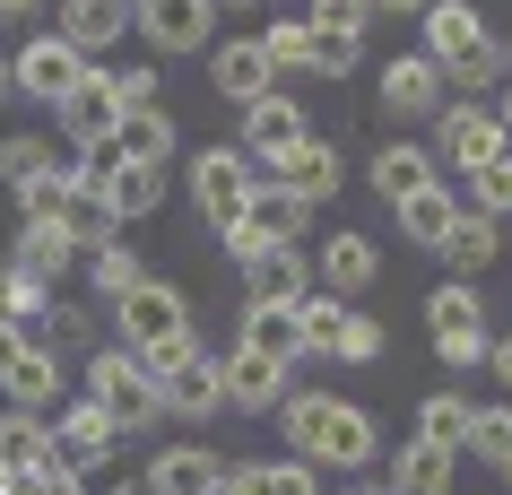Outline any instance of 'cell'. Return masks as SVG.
<instances>
[{
  "label": "cell",
  "instance_id": "obj_1",
  "mask_svg": "<svg viewBox=\"0 0 512 495\" xmlns=\"http://www.w3.org/2000/svg\"><path fill=\"white\" fill-rule=\"evenodd\" d=\"M79 383H87V400H96L122 435H139V426H157V417H165L157 383L139 374V357L122 348V339H113V348H87V374H79Z\"/></svg>",
  "mask_w": 512,
  "mask_h": 495
},
{
  "label": "cell",
  "instance_id": "obj_2",
  "mask_svg": "<svg viewBox=\"0 0 512 495\" xmlns=\"http://www.w3.org/2000/svg\"><path fill=\"white\" fill-rule=\"evenodd\" d=\"M70 183H96L113 209V226H139V218H157L165 209V165L148 157H122V148H96V157L70 165Z\"/></svg>",
  "mask_w": 512,
  "mask_h": 495
},
{
  "label": "cell",
  "instance_id": "obj_3",
  "mask_svg": "<svg viewBox=\"0 0 512 495\" xmlns=\"http://www.w3.org/2000/svg\"><path fill=\"white\" fill-rule=\"evenodd\" d=\"M426 339H434L443 365H486V304H478L469 278H443L426 296Z\"/></svg>",
  "mask_w": 512,
  "mask_h": 495
},
{
  "label": "cell",
  "instance_id": "obj_4",
  "mask_svg": "<svg viewBox=\"0 0 512 495\" xmlns=\"http://www.w3.org/2000/svg\"><path fill=\"white\" fill-rule=\"evenodd\" d=\"M113 330H122V348H157V339H183L191 330V296L174 278H139L131 296H113Z\"/></svg>",
  "mask_w": 512,
  "mask_h": 495
},
{
  "label": "cell",
  "instance_id": "obj_5",
  "mask_svg": "<svg viewBox=\"0 0 512 495\" xmlns=\"http://www.w3.org/2000/svg\"><path fill=\"white\" fill-rule=\"evenodd\" d=\"M252 174H261V165L243 157V148H200V157H191V200H200V218H209L217 235L243 218V192H252Z\"/></svg>",
  "mask_w": 512,
  "mask_h": 495
},
{
  "label": "cell",
  "instance_id": "obj_6",
  "mask_svg": "<svg viewBox=\"0 0 512 495\" xmlns=\"http://www.w3.org/2000/svg\"><path fill=\"white\" fill-rule=\"evenodd\" d=\"M304 461H313V469H374V461H382V426L365 417V400H348V391H339Z\"/></svg>",
  "mask_w": 512,
  "mask_h": 495
},
{
  "label": "cell",
  "instance_id": "obj_7",
  "mask_svg": "<svg viewBox=\"0 0 512 495\" xmlns=\"http://www.w3.org/2000/svg\"><path fill=\"white\" fill-rule=\"evenodd\" d=\"M87 70H96V61L70 53L61 35H27V53L9 61V87H18V96H35V105H61V96H70Z\"/></svg>",
  "mask_w": 512,
  "mask_h": 495
},
{
  "label": "cell",
  "instance_id": "obj_8",
  "mask_svg": "<svg viewBox=\"0 0 512 495\" xmlns=\"http://www.w3.org/2000/svg\"><path fill=\"white\" fill-rule=\"evenodd\" d=\"M157 400H165L174 417H191V426H209V417L226 409V383H217V348H200V339H191L183 357L157 374Z\"/></svg>",
  "mask_w": 512,
  "mask_h": 495
},
{
  "label": "cell",
  "instance_id": "obj_9",
  "mask_svg": "<svg viewBox=\"0 0 512 495\" xmlns=\"http://www.w3.org/2000/svg\"><path fill=\"white\" fill-rule=\"evenodd\" d=\"M131 27L157 44V53H209L217 44V0H139Z\"/></svg>",
  "mask_w": 512,
  "mask_h": 495
},
{
  "label": "cell",
  "instance_id": "obj_10",
  "mask_svg": "<svg viewBox=\"0 0 512 495\" xmlns=\"http://www.w3.org/2000/svg\"><path fill=\"white\" fill-rule=\"evenodd\" d=\"M512 157L504 122H495V105H469V96H452L443 105V165H460V174H478V165Z\"/></svg>",
  "mask_w": 512,
  "mask_h": 495
},
{
  "label": "cell",
  "instance_id": "obj_11",
  "mask_svg": "<svg viewBox=\"0 0 512 495\" xmlns=\"http://www.w3.org/2000/svg\"><path fill=\"white\" fill-rule=\"evenodd\" d=\"M217 478H226V461L209 443H157L139 461V495H217Z\"/></svg>",
  "mask_w": 512,
  "mask_h": 495
},
{
  "label": "cell",
  "instance_id": "obj_12",
  "mask_svg": "<svg viewBox=\"0 0 512 495\" xmlns=\"http://www.w3.org/2000/svg\"><path fill=\"white\" fill-rule=\"evenodd\" d=\"M261 174H270V183H287L304 209H322V200H339V183H348V157H339V148L313 131V139H296L278 165H261Z\"/></svg>",
  "mask_w": 512,
  "mask_h": 495
},
{
  "label": "cell",
  "instance_id": "obj_13",
  "mask_svg": "<svg viewBox=\"0 0 512 495\" xmlns=\"http://www.w3.org/2000/svg\"><path fill=\"white\" fill-rule=\"evenodd\" d=\"M296 139H313V122H304V105L287 96V87H270V96L243 105V157H252V165H278Z\"/></svg>",
  "mask_w": 512,
  "mask_h": 495
},
{
  "label": "cell",
  "instance_id": "obj_14",
  "mask_svg": "<svg viewBox=\"0 0 512 495\" xmlns=\"http://www.w3.org/2000/svg\"><path fill=\"white\" fill-rule=\"evenodd\" d=\"M217 383H226V409L235 417H270L278 400H287V365L235 339V357H217Z\"/></svg>",
  "mask_w": 512,
  "mask_h": 495
},
{
  "label": "cell",
  "instance_id": "obj_15",
  "mask_svg": "<svg viewBox=\"0 0 512 495\" xmlns=\"http://www.w3.org/2000/svg\"><path fill=\"white\" fill-rule=\"evenodd\" d=\"M53 113H61V139H70L79 157L113 148V131H122V113H113V79H105V70H87V79L70 87V96H61Z\"/></svg>",
  "mask_w": 512,
  "mask_h": 495
},
{
  "label": "cell",
  "instance_id": "obj_16",
  "mask_svg": "<svg viewBox=\"0 0 512 495\" xmlns=\"http://www.w3.org/2000/svg\"><path fill=\"white\" fill-rule=\"evenodd\" d=\"M0 400L27 409V417H44V400H61V357L44 339H9V357H0Z\"/></svg>",
  "mask_w": 512,
  "mask_h": 495
},
{
  "label": "cell",
  "instance_id": "obj_17",
  "mask_svg": "<svg viewBox=\"0 0 512 495\" xmlns=\"http://www.w3.org/2000/svg\"><path fill=\"white\" fill-rule=\"evenodd\" d=\"M209 87L226 96V105H252V96H270L278 87V70H270V53H261V35H235V44H209Z\"/></svg>",
  "mask_w": 512,
  "mask_h": 495
},
{
  "label": "cell",
  "instance_id": "obj_18",
  "mask_svg": "<svg viewBox=\"0 0 512 495\" xmlns=\"http://www.w3.org/2000/svg\"><path fill=\"white\" fill-rule=\"evenodd\" d=\"M304 218H313V209H304L287 183L252 174V192H243V218H235V226L252 235V244H304Z\"/></svg>",
  "mask_w": 512,
  "mask_h": 495
},
{
  "label": "cell",
  "instance_id": "obj_19",
  "mask_svg": "<svg viewBox=\"0 0 512 495\" xmlns=\"http://www.w3.org/2000/svg\"><path fill=\"white\" fill-rule=\"evenodd\" d=\"M313 270H322V296H365V287H374L382 278V252H374V235H356V226H339V235H330L322 252H313Z\"/></svg>",
  "mask_w": 512,
  "mask_h": 495
},
{
  "label": "cell",
  "instance_id": "obj_20",
  "mask_svg": "<svg viewBox=\"0 0 512 495\" xmlns=\"http://www.w3.org/2000/svg\"><path fill=\"white\" fill-rule=\"evenodd\" d=\"M243 296L252 304H304L313 296V261H304V244H270L243 261Z\"/></svg>",
  "mask_w": 512,
  "mask_h": 495
},
{
  "label": "cell",
  "instance_id": "obj_21",
  "mask_svg": "<svg viewBox=\"0 0 512 495\" xmlns=\"http://www.w3.org/2000/svg\"><path fill=\"white\" fill-rule=\"evenodd\" d=\"M382 113H400V122H434L443 113V70L426 53H400L382 70Z\"/></svg>",
  "mask_w": 512,
  "mask_h": 495
},
{
  "label": "cell",
  "instance_id": "obj_22",
  "mask_svg": "<svg viewBox=\"0 0 512 495\" xmlns=\"http://www.w3.org/2000/svg\"><path fill=\"white\" fill-rule=\"evenodd\" d=\"M417 27H426V44H417V53H426L434 70H443V61H460V53H478V44H486V18L469 9V0H426V9H417Z\"/></svg>",
  "mask_w": 512,
  "mask_h": 495
},
{
  "label": "cell",
  "instance_id": "obj_23",
  "mask_svg": "<svg viewBox=\"0 0 512 495\" xmlns=\"http://www.w3.org/2000/svg\"><path fill=\"white\" fill-rule=\"evenodd\" d=\"M53 443H61L70 469H87V461H113V452H122V426H113L96 400H70V409L53 417Z\"/></svg>",
  "mask_w": 512,
  "mask_h": 495
},
{
  "label": "cell",
  "instance_id": "obj_24",
  "mask_svg": "<svg viewBox=\"0 0 512 495\" xmlns=\"http://www.w3.org/2000/svg\"><path fill=\"white\" fill-rule=\"evenodd\" d=\"M61 44H70V53H105V44H122V35H131V0H61Z\"/></svg>",
  "mask_w": 512,
  "mask_h": 495
},
{
  "label": "cell",
  "instance_id": "obj_25",
  "mask_svg": "<svg viewBox=\"0 0 512 495\" xmlns=\"http://www.w3.org/2000/svg\"><path fill=\"white\" fill-rule=\"evenodd\" d=\"M443 261H452L460 278H478V270H495L504 261V218H478V209H452V226H443Z\"/></svg>",
  "mask_w": 512,
  "mask_h": 495
},
{
  "label": "cell",
  "instance_id": "obj_26",
  "mask_svg": "<svg viewBox=\"0 0 512 495\" xmlns=\"http://www.w3.org/2000/svg\"><path fill=\"white\" fill-rule=\"evenodd\" d=\"M0 469H9V478H27V469H70V461H61V443H53L44 417L0 409Z\"/></svg>",
  "mask_w": 512,
  "mask_h": 495
},
{
  "label": "cell",
  "instance_id": "obj_27",
  "mask_svg": "<svg viewBox=\"0 0 512 495\" xmlns=\"http://www.w3.org/2000/svg\"><path fill=\"white\" fill-rule=\"evenodd\" d=\"M365 174H374V192L391 200V209H400L408 192H434V183H443V174H434V148H417V139H400V148H374V165H365Z\"/></svg>",
  "mask_w": 512,
  "mask_h": 495
},
{
  "label": "cell",
  "instance_id": "obj_28",
  "mask_svg": "<svg viewBox=\"0 0 512 495\" xmlns=\"http://www.w3.org/2000/svg\"><path fill=\"white\" fill-rule=\"evenodd\" d=\"M9 270H27V278H44V287H53V278L79 270V244H70L53 218H35V226H18V244H9Z\"/></svg>",
  "mask_w": 512,
  "mask_h": 495
},
{
  "label": "cell",
  "instance_id": "obj_29",
  "mask_svg": "<svg viewBox=\"0 0 512 495\" xmlns=\"http://www.w3.org/2000/svg\"><path fill=\"white\" fill-rule=\"evenodd\" d=\"M452 461L460 452H443V443H400L391 469H382V487L391 495H452Z\"/></svg>",
  "mask_w": 512,
  "mask_h": 495
},
{
  "label": "cell",
  "instance_id": "obj_30",
  "mask_svg": "<svg viewBox=\"0 0 512 495\" xmlns=\"http://www.w3.org/2000/svg\"><path fill=\"white\" fill-rule=\"evenodd\" d=\"M79 270H87V287H96V296L113 304V296H131L139 278H148V252H139L131 235H105L96 252H79Z\"/></svg>",
  "mask_w": 512,
  "mask_h": 495
},
{
  "label": "cell",
  "instance_id": "obj_31",
  "mask_svg": "<svg viewBox=\"0 0 512 495\" xmlns=\"http://www.w3.org/2000/svg\"><path fill=\"white\" fill-rule=\"evenodd\" d=\"M469 417H478V400H469V391H426V400H417V443L460 452V443H469Z\"/></svg>",
  "mask_w": 512,
  "mask_h": 495
},
{
  "label": "cell",
  "instance_id": "obj_32",
  "mask_svg": "<svg viewBox=\"0 0 512 495\" xmlns=\"http://www.w3.org/2000/svg\"><path fill=\"white\" fill-rule=\"evenodd\" d=\"M243 348H261V357L296 365L304 357V330H296V304H252L243 313Z\"/></svg>",
  "mask_w": 512,
  "mask_h": 495
},
{
  "label": "cell",
  "instance_id": "obj_33",
  "mask_svg": "<svg viewBox=\"0 0 512 495\" xmlns=\"http://www.w3.org/2000/svg\"><path fill=\"white\" fill-rule=\"evenodd\" d=\"M44 313H53V287L0 261V330H18V339H35V322H44Z\"/></svg>",
  "mask_w": 512,
  "mask_h": 495
},
{
  "label": "cell",
  "instance_id": "obj_34",
  "mask_svg": "<svg viewBox=\"0 0 512 495\" xmlns=\"http://www.w3.org/2000/svg\"><path fill=\"white\" fill-rule=\"evenodd\" d=\"M504 79H512V70H504V44H495V35H486L478 53L443 61V87H452V96H469V105H486V96H495Z\"/></svg>",
  "mask_w": 512,
  "mask_h": 495
},
{
  "label": "cell",
  "instance_id": "obj_35",
  "mask_svg": "<svg viewBox=\"0 0 512 495\" xmlns=\"http://www.w3.org/2000/svg\"><path fill=\"white\" fill-rule=\"evenodd\" d=\"M53 226H61V235H70V244H79V252H96V244H105V235H122L96 183H70V200H61V218H53Z\"/></svg>",
  "mask_w": 512,
  "mask_h": 495
},
{
  "label": "cell",
  "instance_id": "obj_36",
  "mask_svg": "<svg viewBox=\"0 0 512 495\" xmlns=\"http://www.w3.org/2000/svg\"><path fill=\"white\" fill-rule=\"evenodd\" d=\"M330 400H339V391H287V400H278V435H287V452H313V435H322V417H330Z\"/></svg>",
  "mask_w": 512,
  "mask_h": 495
},
{
  "label": "cell",
  "instance_id": "obj_37",
  "mask_svg": "<svg viewBox=\"0 0 512 495\" xmlns=\"http://www.w3.org/2000/svg\"><path fill=\"white\" fill-rule=\"evenodd\" d=\"M9 200H18V226H35V218H61V200H70V165H44V174H27V183H9Z\"/></svg>",
  "mask_w": 512,
  "mask_h": 495
},
{
  "label": "cell",
  "instance_id": "obj_38",
  "mask_svg": "<svg viewBox=\"0 0 512 495\" xmlns=\"http://www.w3.org/2000/svg\"><path fill=\"white\" fill-rule=\"evenodd\" d=\"M443 226H452V192H443V183H434V192H408V200H400V235H408L417 252L443 244Z\"/></svg>",
  "mask_w": 512,
  "mask_h": 495
},
{
  "label": "cell",
  "instance_id": "obj_39",
  "mask_svg": "<svg viewBox=\"0 0 512 495\" xmlns=\"http://www.w3.org/2000/svg\"><path fill=\"white\" fill-rule=\"evenodd\" d=\"M460 452H478L486 469L512 461V400H478V417H469V443Z\"/></svg>",
  "mask_w": 512,
  "mask_h": 495
},
{
  "label": "cell",
  "instance_id": "obj_40",
  "mask_svg": "<svg viewBox=\"0 0 512 495\" xmlns=\"http://www.w3.org/2000/svg\"><path fill=\"white\" fill-rule=\"evenodd\" d=\"M113 79V113L122 122H139V113H165V79L148 70V61H131V70H105Z\"/></svg>",
  "mask_w": 512,
  "mask_h": 495
},
{
  "label": "cell",
  "instance_id": "obj_41",
  "mask_svg": "<svg viewBox=\"0 0 512 495\" xmlns=\"http://www.w3.org/2000/svg\"><path fill=\"white\" fill-rule=\"evenodd\" d=\"M452 209H478V218H512V157L478 165V174H469V192H460Z\"/></svg>",
  "mask_w": 512,
  "mask_h": 495
},
{
  "label": "cell",
  "instance_id": "obj_42",
  "mask_svg": "<svg viewBox=\"0 0 512 495\" xmlns=\"http://www.w3.org/2000/svg\"><path fill=\"white\" fill-rule=\"evenodd\" d=\"M356 53H365V35H304V70L313 79H356Z\"/></svg>",
  "mask_w": 512,
  "mask_h": 495
},
{
  "label": "cell",
  "instance_id": "obj_43",
  "mask_svg": "<svg viewBox=\"0 0 512 495\" xmlns=\"http://www.w3.org/2000/svg\"><path fill=\"white\" fill-rule=\"evenodd\" d=\"M35 339H44V348H96V313H87V304H61L53 296V313H44V322H35Z\"/></svg>",
  "mask_w": 512,
  "mask_h": 495
},
{
  "label": "cell",
  "instance_id": "obj_44",
  "mask_svg": "<svg viewBox=\"0 0 512 495\" xmlns=\"http://www.w3.org/2000/svg\"><path fill=\"white\" fill-rule=\"evenodd\" d=\"M330 357H339V365H374V357H382V322L348 304V313H339V330H330Z\"/></svg>",
  "mask_w": 512,
  "mask_h": 495
},
{
  "label": "cell",
  "instance_id": "obj_45",
  "mask_svg": "<svg viewBox=\"0 0 512 495\" xmlns=\"http://www.w3.org/2000/svg\"><path fill=\"white\" fill-rule=\"evenodd\" d=\"M113 148H122V157L165 165V157H174V122H165V113H139V122H122V131H113Z\"/></svg>",
  "mask_w": 512,
  "mask_h": 495
},
{
  "label": "cell",
  "instance_id": "obj_46",
  "mask_svg": "<svg viewBox=\"0 0 512 495\" xmlns=\"http://www.w3.org/2000/svg\"><path fill=\"white\" fill-rule=\"evenodd\" d=\"M339 313H348V304H339V296H304V304H296L304 357H330V330H339Z\"/></svg>",
  "mask_w": 512,
  "mask_h": 495
},
{
  "label": "cell",
  "instance_id": "obj_47",
  "mask_svg": "<svg viewBox=\"0 0 512 495\" xmlns=\"http://www.w3.org/2000/svg\"><path fill=\"white\" fill-rule=\"evenodd\" d=\"M70 487H79V495H131V487H139V469L122 461V452H113V461H87V469H70Z\"/></svg>",
  "mask_w": 512,
  "mask_h": 495
},
{
  "label": "cell",
  "instance_id": "obj_48",
  "mask_svg": "<svg viewBox=\"0 0 512 495\" xmlns=\"http://www.w3.org/2000/svg\"><path fill=\"white\" fill-rule=\"evenodd\" d=\"M261 495H322V469L296 461V452L287 461H261Z\"/></svg>",
  "mask_w": 512,
  "mask_h": 495
},
{
  "label": "cell",
  "instance_id": "obj_49",
  "mask_svg": "<svg viewBox=\"0 0 512 495\" xmlns=\"http://www.w3.org/2000/svg\"><path fill=\"white\" fill-rule=\"evenodd\" d=\"M44 165H53V139L18 131L9 148H0V183H27V174H44Z\"/></svg>",
  "mask_w": 512,
  "mask_h": 495
},
{
  "label": "cell",
  "instance_id": "obj_50",
  "mask_svg": "<svg viewBox=\"0 0 512 495\" xmlns=\"http://www.w3.org/2000/svg\"><path fill=\"white\" fill-rule=\"evenodd\" d=\"M365 0H304V27H322V35H365Z\"/></svg>",
  "mask_w": 512,
  "mask_h": 495
},
{
  "label": "cell",
  "instance_id": "obj_51",
  "mask_svg": "<svg viewBox=\"0 0 512 495\" xmlns=\"http://www.w3.org/2000/svg\"><path fill=\"white\" fill-rule=\"evenodd\" d=\"M304 35H313L304 18H278V27L261 35V53H270V70H304Z\"/></svg>",
  "mask_w": 512,
  "mask_h": 495
},
{
  "label": "cell",
  "instance_id": "obj_52",
  "mask_svg": "<svg viewBox=\"0 0 512 495\" xmlns=\"http://www.w3.org/2000/svg\"><path fill=\"white\" fill-rule=\"evenodd\" d=\"M9 495H79V487H70V469H27Z\"/></svg>",
  "mask_w": 512,
  "mask_h": 495
},
{
  "label": "cell",
  "instance_id": "obj_53",
  "mask_svg": "<svg viewBox=\"0 0 512 495\" xmlns=\"http://www.w3.org/2000/svg\"><path fill=\"white\" fill-rule=\"evenodd\" d=\"M217 495H261V461H226V478H217Z\"/></svg>",
  "mask_w": 512,
  "mask_h": 495
},
{
  "label": "cell",
  "instance_id": "obj_54",
  "mask_svg": "<svg viewBox=\"0 0 512 495\" xmlns=\"http://www.w3.org/2000/svg\"><path fill=\"white\" fill-rule=\"evenodd\" d=\"M486 365H495V391L512 400V339H486Z\"/></svg>",
  "mask_w": 512,
  "mask_h": 495
},
{
  "label": "cell",
  "instance_id": "obj_55",
  "mask_svg": "<svg viewBox=\"0 0 512 495\" xmlns=\"http://www.w3.org/2000/svg\"><path fill=\"white\" fill-rule=\"evenodd\" d=\"M365 9H374V18H417L426 0H365Z\"/></svg>",
  "mask_w": 512,
  "mask_h": 495
},
{
  "label": "cell",
  "instance_id": "obj_56",
  "mask_svg": "<svg viewBox=\"0 0 512 495\" xmlns=\"http://www.w3.org/2000/svg\"><path fill=\"white\" fill-rule=\"evenodd\" d=\"M495 122H504V139H512V79H504V105H495Z\"/></svg>",
  "mask_w": 512,
  "mask_h": 495
},
{
  "label": "cell",
  "instance_id": "obj_57",
  "mask_svg": "<svg viewBox=\"0 0 512 495\" xmlns=\"http://www.w3.org/2000/svg\"><path fill=\"white\" fill-rule=\"evenodd\" d=\"M0 18H35V0H0Z\"/></svg>",
  "mask_w": 512,
  "mask_h": 495
},
{
  "label": "cell",
  "instance_id": "obj_58",
  "mask_svg": "<svg viewBox=\"0 0 512 495\" xmlns=\"http://www.w3.org/2000/svg\"><path fill=\"white\" fill-rule=\"evenodd\" d=\"M9 96H18V87H9V53H0V105H9Z\"/></svg>",
  "mask_w": 512,
  "mask_h": 495
},
{
  "label": "cell",
  "instance_id": "obj_59",
  "mask_svg": "<svg viewBox=\"0 0 512 495\" xmlns=\"http://www.w3.org/2000/svg\"><path fill=\"white\" fill-rule=\"evenodd\" d=\"M356 495H391V487H382V478H374V487H356Z\"/></svg>",
  "mask_w": 512,
  "mask_h": 495
},
{
  "label": "cell",
  "instance_id": "obj_60",
  "mask_svg": "<svg viewBox=\"0 0 512 495\" xmlns=\"http://www.w3.org/2000/svg\"><path fill=\"white\" fill-rule=\"evenodd\" d=\"M9 339H18V330H0V357H9Z\"/></svg>",
  "mask_w": 512,
  "mask_h": 495
},
{
  "label": "cell",
  "instance_id": "obj_61",
  "mask_svg": "<svg viewBox=\"0 0 512 495\" xmlns=\"http://www.w3.org/2000/svg\"><path fill=\"white\" fill-rule=\"evenodd\" d=\"M504 70H512V44H504Z\"/></svg>",
  "mask_w": 512,
  "mask_h": 495
},
{
  "label": "cell",
  "instance_id": "obj_62",
  "mask_svg": "<svg viewBox=\"0 0 512 495\" xmlns=\"http://www.w3.org/2000/svg\"><path fill=\"white\" fill-rule=\"evenodd\" d=\"M504 487H512V461H504Z\"/></svg>",
  "mask_w": 512,
  "mask_h": 495
},
{
  "label": "cell",
  "instance_id": "obj_63",
  "mask_svg": "<svg viewBox=\"0 0 512 495\" xmlns=\"http://www.w3.org/2000/svg\"><path fill=\"white\" fill-rule=\"evenodd\" d=\"M131 9H139V0H131Z\"/></svg>",
  "mask_w": 512,
  "mask_h": 495
}]
</instances>
